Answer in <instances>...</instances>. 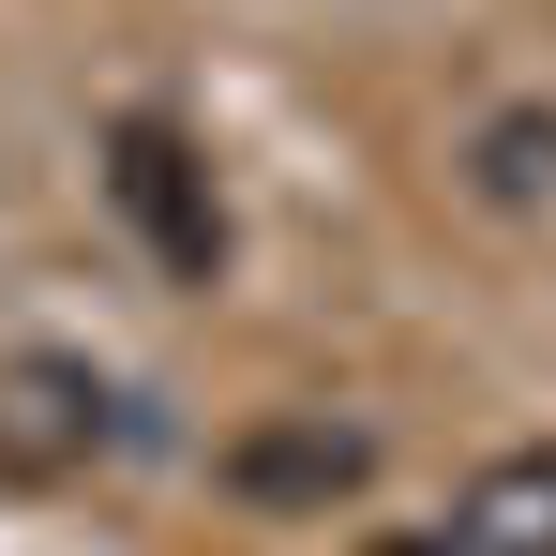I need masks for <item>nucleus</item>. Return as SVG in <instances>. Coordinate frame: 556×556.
Here are the masks:
<instances>
[{"mask_svg": "<svg viewBox=\"0 0 556 556\" xmlns=\"http://www.w3.org/2000/svg\"><path fill=\"white\" fill-rule=\"evenodd\" d=\"M105 195H121V226H136V241H151L181 286L226 271V195H211V166H195L181 121H151V105H136V121L105 136Z\"/></svg>", "mask_w": 556, "mask_h": 556, "instance_id": "nucleus-1", "label": "nucleus"}, {"mask_svg": "<svg viewBox=\"0 0 556 556\" xmlns=\"http://www.w3.org/2000/svg\"><path fill=\"white\" fill-rule=\"evenodd\" d=\"M136 421H121V391L91 362H61V346H15L0 362V481H76L91 452H121Z\"/></svg>", "mask_w": 556, "mask_h": 556, "instance_id": "nucleus-2", "label": "nucleus"}, {"mask_svg": "<svg viewBox=\"0 0 556 556\" xmlns=\"http://www.w3.org/2000/svg\"><path fill=\"white\" fill-rule=\"evenodd\" d=\"M226 481H241L256 511H331V496H362V481H376V437H362V421H331V406H301V421H256V437L226 452Z\"/></svg>", "mask_w": 556, "mask_h": 556, "instance_id": "nucleus-3", "label": "nucleus"}, {"mask_svg": "<svg viewBox=\"0 0 556 556\" xmlns=\"http://www.w3.org/2000/svg\"><path fill=\"white\" fill-rule=\"evenodd\" d=\"M452 556H556V437L542 452H496L452 496Z\"/></svg>", "mask_w": 556, "mask_h": 556, "instance_id": "nucleus-4", "label": "nucleus"}, {"mask_svg": "<svg viewBox=\"0 0 556 556\" xmlns=\"http://www.w3.org/2000/svg\"><path fill=\"white\" fill-rule=\"evenodd\" d=\"M376 556H452V527H437V542H376Z\"/></svg>", "mask_w": 556, "mask_h": 556, "instance_id": "nucleus-5", "label": "nucleus"}]
</instances>
